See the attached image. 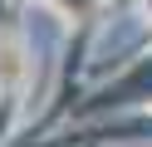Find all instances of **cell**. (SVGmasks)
<instances>
[{"label":"cell","mask_w":152,"mask_h":147,"mask_svg":"<svg viewBox=\"0 0 152 147\" xmlns=\"http://www.w3.org/2000/svg\"><path fill=\"white\" fill-rule=\"evenodd\" d=\"M147 5H152V0H147Z\"/></svg>","instance_id":"1"}]
</instances>
